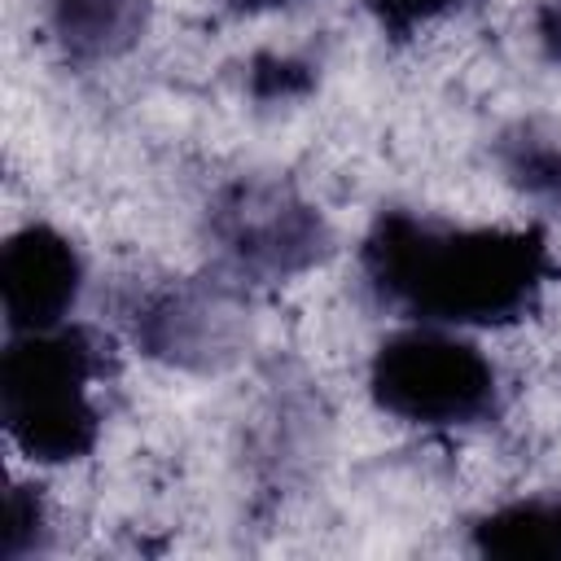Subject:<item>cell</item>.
Masks as SVG:
<instances>
[{
  "label": "cell",
  "mask_w": 561,
  "mask_h": 561,
  "mask_svg": "<svg viewBox=\"0 0 561 561\" xmlns=\"http://www.w3.org/2000/svg\"><path fill=\"white\" fill-rule=\"evenodd\" d=\"M495 359L447 333L390 337L373 359V394L403 425H478L495 412Z\"/></svg>",
  "instance_id": "1"
},
{
  "label": "cell",
  "mask_w": 561,
  "mask_h": 561,
  "mask_svg": "<svg viewBox=\"0 0 561 561\" xmlns=\"http://www.w3.org/2000/svg\"><path fill=\"white\" fill-rule=\"evenodd\" d=\"M83 285V267L75 245L48 228L26 224L4 245V307L18 333L61 329Z\"/></svg>",
  "instance_id": "2"
}]
</instances>
